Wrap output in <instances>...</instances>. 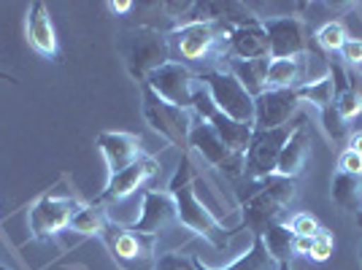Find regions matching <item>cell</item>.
Masks as SVG:
<instances>
[{
	"instance_id": "1",
	"label": "cell",
	"mask_w": 362,
	"mask_h": 270,
	"mask_svg": "<svg viewBox=\"0 0 362 270\" xmlns=\"http://www.w3.org/2000/svg\"><path fill=\"white\" fill-rule=\"evenodd\" d=\"M168 192L176 200V213H179V225L192 230L195 235L206 238L214 249L225 252L230 246V235L235 230H227L216 216L211 213V209L197 197L195 192V168L189 160V151H181L179 168L173 173V179L168 184Z\"/></svg>"
},
{
	"instance_id": "2",
	"label": "cell",
	"mask_w": 362,
	"mask_h": 270,
	"mask_svg": "<svg viewBox=\"0 0 362 270\" xmlns=\"http://www.w3.org/2000/svg\"><path fill=\"white\" fill-rule=\"evenodd\" d=\"M292 197H295V179H284L276 173L268 179H246V184L238 189L243 227H249L252 235H262L268 227L281 225Z\"/></svg>"
},
{
	"instance_id": "3",
	"label": "cell",
	"mask_w": 362,
	"mask_h": 270,
	"mask_svg": "<svg viewBox=\"0 0 362 270\" xmlns=\"http://www.w3.org/2000/svg\"><path fill=\"white\" fill-rule=\"evenodd\" d=\"M119 52L124 57V65L136 81H146L157 68L170 62V46L168 35H163L154 28H136V30L122 35Z\"/></svg>"
},
{
	"instance_id": "4",
	"label": "cell",
	"mask_w": 362,
	"mask_h": 270,
	"mask_svg": "<svg viewBox=\"0 0 362 270\" xmlns=\"http://www.w3.org/2000/svg\"><path fill=\"white\" fill-rule=\"evenodd\" d=\"M233 28L216 25V22H192V25H181L173 28L168 35L170 54H176V62H203L216 57V49L222 44V38L230 35Z\"/></svg>"
},
{
	"instance_id": "5",
	"label": "cell",
	"mask_w": 362,
	"mask_h": 270,
	"mask_svg": "<svg viewBox=\"0 0 362 270\" xmlns=\"http://www.w3.org/2000/svg\"><path fill=\"white\" fill-rule=\"evenodd\" d=\"M141 108H144V119L154 133H160L173 146H181L187 151L189 146V130H192V119L184 108H176L168 100H163L149 84H141Z\"/></svg>"
},
{
	"instance_id": "6",
	"label": "cell",
	"mask_w": 362,
	"mask_h": 270,
	"mask_svg": "<svg viewBox=\"0 0 362 270\" xmlns=\"http://www.w3.org/2000/svg\"><path fill=\"white\" fill-rule=\"evenodd\" d=\"M303 119H305V117L289 119L287 124H281V127H276V130H255L252 141H249V149H246L243 176H246V179H268V176H273L284 143H287L289 135L295 133V127H298Z\"/></svg>"
},
{
	"instance_id": "7",
	"label": "cell",
	"mask_w": 362,
	"mask_h": 270,
	"mask_svg": "<svg viewBox=\"0 0 362 270\" xmlns=\"http://www.w3.org/2000/svg\"><path fill=\"white\" fill-rule=\"evenodd\" d=\"M197 81L209 90L216 108L235 122L255 124V98L241 87V81L230 71H206L197 76Z\"/></svg>"
},
{
	"instance_id": "8",
	"label": "cell",
	"mask_w": 362,
	"mask_h": 270,
	"mask_svg": "<svg viewBox=\"0 0 362 270\" xmlns=\"http://www.w3.org/2000/svg\"><path fill=\"white\" fill-rule=\"evenodd\" d=\"M100 238L106 240L111 257L127 270H149L154 265V235H144L124 225L108 222Z\"/></svg>"
},
{
	"instance_id": "9",
	"label": "cell",
	"mask_w": 362,
	"mask_h": 270,
	"mask_svg": "<svg viewBox=\"0 0 362 270\" xmlns=\"http://www.w3.org/2000/svg\"><path fill=\"white\" fill-rule=\"evenodd\" d=\"M189 146L209 163V165L219 168L225 176L230 179H238L243 176V168H246V154H235L222 143V138L214 133V127L209 122H197L189 130Z\"/></svg>"
},
{
	"instance_id": "10",
	"label": "cell",
	"mask_w": 362,
	"mask_h": 270,
	"mask_svg": "<svg viewBox=\"0 0 362 270\" xmlns=\"http://www.w3.org/2000/svg\"><path fill=\"white\" fill-rule=\"evenodd\" d=\"M78 211V203L65 195H44L30 209V233L35 240H46L71 227V219Z\"/></svg>"
},
{
	"instance_id": "11",
	"label": "cell",
	"mask_w": 362,
	"mask_h": 270,
	"mask_svg": "<svg viewBox=\"0 0 362 270\" xmlns=\"http://www.w3.org/2000/svg\"><path fill=\"white\" fill-rule=\"evenodd\" d=\"M144 84H149L151 90L157 92L163 100H168V103L176 105V108H184V111H187V108H192L195 76L189 74V68H187V65H181V62L170 60L168 65L157 68V71H154Z\"/></svg>"
},
{
	"instance_id": "12",
	"label": "cell",
	"mask_w": 362,
	"mask_h": 270,
	"mask_svg": "<svg viewBox=\"0 0 362 270\" xmlns=\"http://www.w3.org/2000/svg\"><path fill=\"white\" fill-rule=\"evenodd\" d=\"M268 33V46H271V60H289V57H303L308 49L305 38V25L298 16H279L262 25Z\"/></svg>"
},
{
	"instance_id": "13",
	"label": "cell",
	"mask_w": 362,
	"mask_h": 270,
	"mask_svg": "<svg viewBox=\"0 0 362 270\" xmlns=\"http://www.w3.org/2000/svg\"><path fill=\"white\" fill-rule=\"evenodd\" d=\"M298 90H265L255 98V130H276L298 111Z\"/></svg>"
},
{
	"instance_id": "14",
	"label": "cell",
	"mask_w": 362,
	"mask_h": 270,
	"mask_svg": "<svg viewBox=\"0 0 362 270\" xmlns=\"http://www.w3.org/2000/svg\"><path fill=\"white\" fill-rule=\"evenodd\" d=\"M157 170H160L157 160H154V157H146V154H141L130 168H124L122 173L108 176L106 189L98 195V206H103V203H119V200H124V197H130L138 187H144L151 176H157Z\"/></svg>"
},
{
	"instance_id": "15",
	"label": "cell",
	"mask_w": 362,
	"mask_h": 270,
	"mask_svg": "<svg viewBox=\"0 0 362 270\" xmlns=\"http://www.w3.org/2000/svg\"><path fill=\"white\" fill-rule=\"evenodd\" d=\"M179 222L176 213V200L170 192H144V209L141 216L130 225V230L144 233V235H160L163 230Z\"/></svg>"
},
{
	"instance_id": "16",
	"label": "cell",
	"mask_w": 362,
	"mask_h": 270,
	"mask_svg": "<svg viewBox=\"0 0 362 270\" xmlns=\"http://www.w3.org/2000/svg\"><path fill=\"white\" fill-rule=\"evenodd\" d=\"M98 149L106 160L108 176H114V173H122L124 168H130L141 157V135L108 130V133L98 135Z\"/></svg>"
},
{
	"instance_id": "17",
	"label": "cell",
	"mask_w": 362,
	"mask_h": 270,
	"mask_svg": "<svg viewBox=\"0 0 362 270\" xmlns=\"http://www.w3.org/2000/svg\"><path fill=\"white\" fill-rule=\"evenodd\" d=\"M25 33H28V44L41 54L46 60H54L57 57V30H54V22L49 16L46 3L35 0L28 6V22H25Z\"/></svg>"
},
{
	"instance_id": "18",
	"label": "cell",
	"mask_w": 362,
	"mask_h": 270,
	"mask_svg": "<svg viewBox=\"0 0 362 270\" xmlns=\"http://www.w3.org/2000/svg\"><path fill=\"white\" fill-rule=\"evenodd\" d=\"M227 54L235 57V60H262V57H271L265 28L262 25L233 28L230 35H227Z\"/></svg>"
},
{
	"instance_id": "19",
	"label": "cell",
	"mask_w": 362,
	"mask_h": 270,
	"mask_svg": "<svg viewBox=\"0 0 362 270\" xmlns=\"http://www.w3.org/2000/svg\"><path fill=\"white\" fill-rule=\"evenodd\" d=\"M308 151H311V135H308V119H303L295 133L289 135V141L281 149L279 165H276V176L284 179H298L303 173V168L308 163Z\"/></svg>"
},
{
	"instance_id": "20",
	"label": "cell",
	"mask_w": 362,
	"mask_h": 270,
	"mask_svg": "<svg viewBox=\"0 0 362 270\" xmlns=\"http://www.w3.org/2000/svg\"><path fill=\"white\" fill-rule=\"evenodd\" d=\"M209 124L214 127V133L222 138V143H225L227 149L235 151V154H246L249 141H252V135H255V124L230 119L222 111H216L211 119H209Z\"/></svg>"
},
{
	"instance_id": "21",
	"label": "cell",
	"mask_w": 362,
	"mask_h": 270,
	"mask_svg": "<svg viewBox=\"0 0 362 270\" xmlns=\"http://www.w3.org/2000/svg\"><path fill=\"white\" fill-rule=\"evenodd\" d=\"M305 84V57H289V60H271L268 65V90H298Z\"/></svg>"
},
{
	"instance_id": "22",
	"label": "cell",
	"mask_w": 362,
	"mask_h": 270,
	"mask_svg": "<svg viewBox=\"0 0 362 270\" xmlns=\"http://www.w3.org/2000/svg\"><path fill=\"white\" fill-rule=\"evenodd\" d=\"M268 65H271V57H262V60H235V57H230V74L241 81V87L252 98H257V95L268 90L265 87Z\"/></svg>"
},
{
	"instance_id": "23",
	"label": "cell",
	"mask_w": 362,
	"mask_h": 270,
	"mask_svg": "<svg viewBox=\"0 0 362 270\" xmlns=\"http://www.w3.org/2000/svg\"><path fill=\"white\" fill-rule=\"evenodd\" d=\"M192 265H195V270H279L276 259L268 254V249H265V243H262L259 235L252 238V249L238 257L233 265H227V268H211L203 259H192Z\"/></svg>"
},
{
	"instance_id": "24",
	"label": "cell",
	"mask_w": 362,
	"mask_h": 270,
	"mask_svg": "<svg viewBox=\"0 0 362 270\" xmlns=\"http://www.w3.org/2000/svg\"><path fill=\"white\" fill-rule=\"evenodd\" d=\"M262 243L268 249V254L276 259V265H289V259L295 257V233L289 230V225H273L268 227L262 235Z\"/></svg>"
},
{
	"instance_id": "25",
	"label": "cell",
	"mask_w": 362,
	"mask_h": 270,
	"mask_svg": "<svg viewBox=\"0 0 362 270\" xmlns=\"http://www.w3.org/2000/svg\"><path fill=\"white\" fill-rule=\"evenodd\" d=\"M332 200L341 209L362 213V176H349L338 170L332 176Z\"/></svg>"
},
{
	"instance_id": "26",
	"label": "cell",
	"mask_w": 362,
	"mask_h": 270,
	"mask_svg": "<svg viewBox=\"0 0 362 270\" xmlns=\"http://www.w3.org/2000/svg\"><path fill=\"white\" fill-rule=\"evenodd\" d=\"M106 225L108 222H106V216H103V211H100V206L92 203V206H78V211L74 213L68 230H74L78 235H103Z\"/></svg>"
},
{
	"instance_id": "27",
	"label": "cell",
	"mask_w": 362,
	"mask_h": 270,
	"mask_svg": "<svg viewBox=\"0 0 362 270\" xmlns=\"http://www.w3.org/2000/svg\"><path fill=\"white\" fill-rule=\"evenodd\" d=\"M298 98H300V100H308V103H314L319 111L330 108V105L335 103V90H332L330 74L317 78V81H305L303 87H298Z\"/></svg>"
},
{
	"instance_id": "28",
	"label": "cell",
	"mask_w": 362,
	"mask_h": 270,
	"mask_svg": "<svg viewBox=\"0 0 362 270\" xmlns=\"http://www.w3.org/2000/svg\"><path fill=\"white\" fill-rule=\"evenodd\" d=\"M317 41H319V46L327 49V52H341L344 44L349 41L346 28H344L341 22H327V25H322L317 30Z\"/></svg>"
},
{
	"instance_id": "29",
	"label": "cell",
	"mask_w": 362,
	"mask_h": 270,
	"mask_svg": "<svg viewBox=\"0 0 362 270\" xmlns=\"http://www.w3.org/2000/svg\"><path fill=\"white\" fill-rule=\"evenodd\" d=\"M335 111L341 114V119H354V117H360L362 114V100L351 92V87H346V90L335 92Z\"/></svg>"
},
{
	"instance_id": "30",
	"label": "cell",
	"mask_w": 362,
	"mask_h": 270,
	"mask_svg": "<svg viewBox=\"0 0 362 270\" xmlns=\"http://www.w3.org/2000/svg\"><path fill=\"white\" fill-rule=\"evenodd\" d=\"M192 111L197 114V119H200V122H209L214 114L219 111V108H216V103L211 100L209 90H206L200 81H197L195 90H192Z\"/></svg>"
},
{
	"instance_id": "31",
	"label": "cell",
	"mask_w": 362,
	"mask_h": 270,
	"mask_svg": "<svg viewBox=\"0 0 362 270\" xmlns=\"http://www.w3.org/2000/svg\"><path fill=\"white\" fill-rule=\"evenodd\" d=\"M322 124H325V130H327V135H330L332 141H344L349 133L346 119H341V114L335 111V105H330V108L322 111Z\"/></svg>"
},
{
	"instance_id": "32",
	"label": "cell",
	"mask_w": 362,
	"mask_h": 270,
	"mask_svg": "<svg viewBox=\"0 0 362 270\" xmlns=\"http://www.w3.org/2000/svg\"><path fill=\"white\" fill-rule=\"evenodd\" d=\"M289 230L298 235V238H308V235H317L319 230V222H317V216H311V213H295L292 219H289Z\"/></svg>"
},
{
	"instance_id": "33",
	"label": "cell",
	"mask_w": 362,
	"mask_h": 270,
	"mask_svg": "<svg viewBox=\"0 0 362 270\" xmlns=\"http://www.w3.org/2000/svg\"><path fill=\"white\" fill-rule=\"evenodd\" d=\"M330 254H332V238L327 235V230H319L317 235H314L311 259H317V262H325V259H330Z\"/></svg>"
},
{
	"instance_id": "34",
	"label": "cell",
	"mask_w": 362,
	"mask_h": 270,
	"mask_svg": "<svg viewBox=\"0 0 362 270\" xmlns=\"http://www.w3.org/2000/svg\"><path fill=\"white\" fill-rule=\"evenodd\" d=\"M338 170H341V173H349V176H362V157L346 149L338 157Z\"/></svg>"
},
{
	"instance_id": "35",
	"label": "cell",
	"mask_w": 362,
	"mask_h": 270,
	"mask_svg": "<svg viewBox=\"0 0 362 270\" xmlns=\"http://www.w3.org/2000/svg\"><path fill=\"white\" fill-rule=\"evenodd\" d=\"M341 60L346 65H362V38H349L344 49H341Z\"/></svg>"
},
{
	"instance_id": "36",
	"label": "cell",
	"mask_w": 362,
	"mask_h": 270,
	"mask_svg": "<svg viewBox=\"0 0 362 270\" xmlns=\"http://www.w3.org/2000/svg\"><path fill=\"white\" fill-rule=\"evenodd\" d=\"M157 270H195V265L187 262V259H181V257H176V254H165V257H160Z\"/></svg>"
},
{
	"instance_id": "37",
	"label": "cell",
	"mask_w": 362,
	"mask_h": 270,
	"mask_svg": "<svg viewBox=\"0 0 362 270\" xmlns=\"http://www.w3.org/2000/svg\"><path fill=\"white\" fill-rule=\"evenodd\" d=\"M346 74H349V87H351V92L362 100V74L360 71H346Z\"/></svg>"
},
{
	"instance_id": "38",
	"label": "cell",
	"mask_w": 362,
	"mask_h": 270,
	"mask_svg": "<svg viewBox=\"0 0 362 270\" xmlns=\"http://www.w3.org/2000/svg\"><path fill=\"white\" fill-rule=\"evenodd\" d=\"M108 8H111L114 14H127V11L133 8V3H130V0H119V3H108Z\"/></svg>"
},
{
	"instance_id": "39",
	"label": "cell",
	"mask_w": 362,
	"mask_h": 270,
	"mask_svg": "<svg viewBox=\"0 0 362 270\" xmlns=\"http://www.w3.org/2000/svg\"><path fill=\"white\" fill-rule=\"evenodd\" d=\"M349 151H354V154L362 157V133H354L349 138Z\"/></svg>"
},
{
	"instance_id": "40",
	"label": "cell",
	"mask_w": 362,
	"mask_h": 270,
	"mask_svg": "<svg viewBox=\"0 0 362 270\" xmlns=\"http://www.w3.org/2000/svg\"><path fill=\"white\" fill-rule=\"evenodd\" d=\"M0 81H11V84H16V78H14V76L3 74V71H0Z\"/></svg>"
},
{
	"instance_id": "41",
	"label": "cell",
	"mask_w": 362,
	"mask_h": 270,
	"mask_svg": "<svg viewBox=\"0 0 362 270\" xmlns=\"http://www.w3.org/2000/svg\"><path fill=\"white\" fill-rule=\"evenodd\" d=\"M357 227H362V213H357Z\"/></svg>"
},
{
	"instance_id": "42",
	"label": "cell",
	"mask_w": 362,
	"mask_h": 270,
	"mask_svg": "<svg viewBox=\"0 0 362 270\" xmlns=\"http://www.w3.org/2000/svg\"><path fill=\"white\" fill-rule=\"evenodd\" d=\"M279 270H292L289 265H279Z\"/></svg>"
},
{
	"instance_id": "43",
	"label": "cell",
	"mask_w": 362,
	"mask_h": 270,
	"mask_svg": "<svg viewBox=\"0 0 362 270\" xmlns=\"http://www.w3.org/2000/svg\"><path fill=\"white\" fill-rule=\"evenodd\" d=\"M360 262H362V249H360Z\"/></svg>"
}]
</instances>
